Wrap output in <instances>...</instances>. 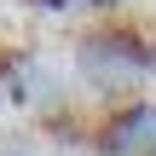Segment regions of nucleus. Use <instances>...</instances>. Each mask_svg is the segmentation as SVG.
Returning <instances> with one entry per match:
<instances>
[{"instance_id": "f257e3e1", "label": "nucleus", "mask_w": 156, "mask_h": 156, "mask_svg": "<svg viewBox=\"0 0 156 156\" xmlns=\"http://www.w3.org/2000/svg\"><path fill=\"white\" fill-rule=\"evenodd\" d=\"M75 69H81V81H87L93 93L127 104L156 75V41L139 23H127V17H104V23H93V29L75 41Z\"/></svg>"}, {"instance_id": "39448f33", "label": "nucleus", "mask_w": 156, "mask_h": 156, "mask_svg": "<svg viewBox=\"0 0 156 156\" xmlns=\"http://www.w3.org/2000/svg\"><path fill=\"white\" fill-rule=\"evenodd\" d=\"M35 6H110V0H35Z\"/></svg>"}, {"instance_id": "20e7f679", "label": "nucleus", "mask_w": 156, "mask_h": 156, "mask_svg": "<svg viewBox=\"0 0 156 156\" xmlns=\"http://www.w3.org/2000/svg\"><path fill=\"white\" fill-rule=\"evenodd\" d=\"M17 64H23V52H12V46H0V81H12V75H17Z\"/></svg>"}, {"instance_id": "7ed1b4c3", "label": "nucleus", "mask_w": 156, "mask_h": 156, "mask_svg": "<svg viewBox=\"0 0 156 156\" xmlns=\"http://www.w3.org/2000/svg\"><path fill=\"white\" fill-rule=\"evenodd\" d=\"M0 156H35V145L17 139V133H0Z\"/></svg>"}, {"instance_id": "f03ea898", "label": "nucleus", "mask_w": 156, "mask_h": 156, "mask_svg": "<svg viewBox=\"0 0 156 156\" xmlns=\"http://www.w3.org/2000/svg\"><path fill=\"white\" fill-rule=\"evenodd\" d=\"M93 151L98 156H156V104L151 98L110 104L93 122Z\"/></svg>"}]
</instances>
